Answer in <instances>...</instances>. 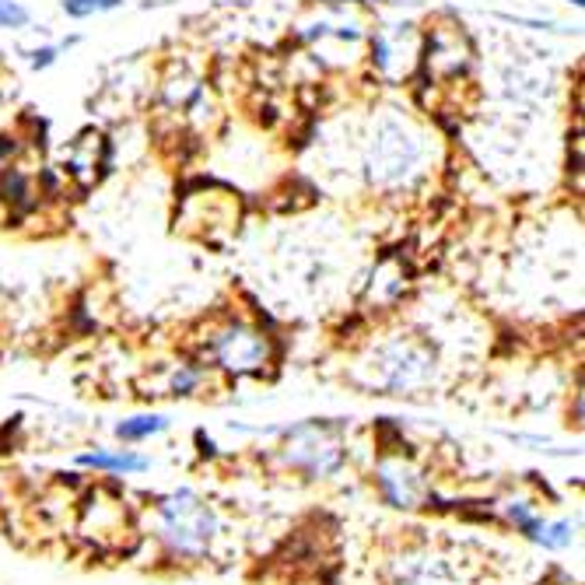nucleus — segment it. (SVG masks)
Masks as SVG:
<instances>
[{
  "label": "nucleus",
  "mask_w": 585,
  "mask_h": 585,
  "mask_svg": "<svg viewBox=\"0 0 585 585\" xmlns=\"http://www.w3.org/2000/svg\"><path fill=\"white\" fill-rule=\"evenodd\" d=\"M438 379V358L421 337H386L358 361L354 382L379 396H417L428 393Z\"/></svg>",
  "instance_id": "1"
},
{
  "label": "nucleus",
  "mask_w": 585,
  "mask_h": 585,
  "mask_svg": "<svg viewBox=\"0 0 585 585\" xmlns=\"http://www.w3.org/2000/svg\"><path fill=\"white\" fill-rule=\"evenodd\" d=\"M425 158H428L425 130L400 113H382L369 134L361 169H365L369 187L382 193H400L414 187V179H421Z\"/></svg>",
  "instance_id": "2"
},
{
  "label": "nucleus",
  "mask_w": 585,
  "mask_h": 585,
  "mask_svg": "<svg viewBox=\"0 0 585 585\" xmlns=\"http://www.w3.org/2000/svg\"><path fill=\"white\" fill-rule=\"evenodd\" d=\"M158 540L176 561H204L221 533V519L208 498L190 488L169 491L158 501Z\"/></svg>",
  "instance_id": "3"
},
{
  "label": "nucleus",
  "mask_w": 585,
  "mask_h": 585,
  "mask_svg": "<svg viewBox=\"0 0 585 585\" xmlns=\"http://www.w3.org/2000/svg\"><path fill=\"white\" fill-rule=\"evenodd\" d=\"M204 358L211 361V369L235 379L264 375L274 365V340L246 319H228L208 337Z\"/></svg>",
  "instance_id": "4"
},
{
  "label": "nucleus",
  "mask_w": 585,
  "mask_h": 585,
  "mask_svg": "<svg viewBox=\"0 0 585 585\" xmlns=\"http://www.w3.org/2000/svg\"><path fill=\"white\" fill-rule=\"evenodd\" d=\"M280 459H285L288 470L301 477L327 480L344 470L348 449H344V442L337 438V432H330L327 425H301L288 435L285 449H280Z\"/></svg>",
  "instance_id": "5"
},
{
  "label": "nucleus",
  "mask_w": 585,
  "mask_h": 585,
  "mask_svg": "<svg viewBox=\"0 0 585 585\" xmlns=\"http://www.w3.org/2000/svg\"><path fill=\"white\" fill-rule=\"evenodd\" d=\"M375 483H379V494L386 501L390 509H421L432 494V483L425 477V470L417 467L414 459L407 456H382L375 462Z\"/></svg>",
  "instance_id": "6"
},
{
  "label": "nucleus",
  "mask_w": 585,
  "mask_h": 585,
  "mask_svg": "<svg viewBox=\"0 0 585 585\" xmlns=\"http://www.w3.org/2000/svg\"><path fill=\"white\" fill-rule=\"evenodd\" d=\"M390 585H456V575L438 551L407 547L390 564Z\"/></svg>",
  "instance_id": "7"
},
{
  "label": "nucleus",
  "mask_w": 585,
  "mask_h": 585,
  "mask_svg": "<svg viewBox=\"0 0 585 585\" xmlns=\"http://www.w3.org/2000/svg\"><path fill=\"white\" fill-rule=\"evenodd\" d=\"M425 64H428V74H435L442 81H453L467 71L470 43H467V35L459 32V25H435L432 29L428 46H425Z\"/></svg>",
  "instance_id": "8"
},
{
  "label": "nucleus",
  "mask_w": 585,
  "mask_h": 585,
  "mask_svg": "<svg viewBox=\"0 0 585 585\" xmlns=\"http://www.w3.org/2000/svg\"><path fill=\"white\" fill-rule=\"evenodd\" d=\"M81 467L98 470V474H119V477H130V474H145L151 467L148 456H140L134 449H95V453H81L77 456Z\"/></svg>",
  "instance_id": "9"
},
{
  "label": "nucleus",
  "mask_w": 585,
  "mask_h": 585,
  "mask_svg": "<svg viewBox=\"0 0 585 585\" xmlns=\"http://www.w3.org/2000/svg\"><path fill=\"white\" fill-rule=\"evenodd\" d=\"M169 428V421L161 414H137V417H127L116 425V438L127 442V446H137V442H148L155 435H161Z\"/></svg>",
  "instance_id": "10"
},
{
  "label": "nucleus",
  "mask_w": 585,
  "mask_h": 585,
  "mask_svg": "<svg viewBox=\"0 0 585 585\" xmlns=\"http://www.w3.org/2000/svg\"><path fill=\"white\" fill-rule=\"evenodd\" d=\"M533 540L540 543V547H547V551H564V547H572L575 530H572V522H564V519H557V522L543 519L536 526V533H533Z\"/></svg>",
  "instance_id": "11"
},
{
  "label": "nucleus",
  "mask_w": 585,
  "mask_h": 585,
  "mask_svg": "<svg viewBox=\"0 0 585 585\" xmlns=\"http://www.w3.org/2000/svg\"><path fill=\"white\" fill-rule=\"evenodd\" d=\"M204 382V369L200 365H172L169 379H166V393L169 396H193Z\"/></svg>",
  "instance_id": "12"
},
{
  "label": "nucleus",
  "mask_w": 585,
  "mask_h": 585,
  "mask_svg": "<svg viewBox=\"0 0 585 585\" xmlns=\"http://www.w3.org/2000/svg\"><path fill=\"white\" fill-rule=\"evenodd\" d=\"M60 8H64V14L74 18V22H85V18L119 11L124 8V0H60Z\"/></svg>",
  "instance_id": "13"
},
{
  "label": "nucleus",
  "mask_w": 585,
  "mask_h": 585,
  "mask_svg": "<svg viewBox=\"0 0 585 585\" xmlns=\"http://www.w3.org/2000/svg\"><path fill=\"white\" fill-rule=\"evenodd\" d=\"M29 22H32V14L22 0H0V32H18Z\"/></svg>",
  "instance_id": "14"
},
{
  "label": "nucleus",
  "mask_w": 585,
  "mask_h": 585,
  "mask_svg": "<svg viewBox=\"0 0 585 585\" xmlns=\"http://www.w3.org/2000/svg\"><path fill=\"white\" fill-rule=\"evenodd\" d=\"M509 512V522H512V526L522 533V536H530L533 540V533H536V526H540V512L533 509V506H526V501H515V506H509L506 509Z\"/></svg>",
  "instance_id": "15"
},
{
  "label": "nucleus",
  "mask_w": 585,
  "mask_h": 585,
  "mask_svg": "<svg viewBox=\"0 0 585 585\" xmlns=\"http://www.w3.org/2000/svg\"><path fill=\"white\" fill-rule=\"evenodd\" d=\"M53 60H56V46H43V50H32V53H29V64H32L35 71L50 67Z\"/></svg>",
  "instance_id": "16"
},
{
  "label": "nucleus",
  "mask_w": 585,
  "mask_h": 585,
  "mask_svg": "<svg viewBox=\"0 0 585 585\" xmlns=\"http://www.w3.org/2000/svg\"><path fill=\"white\" fill-rule=\"evenodd\" d=\"M568 4H575V8H582V4H585V0H568Z\"/></svg>",
  "instance_id": "17"
}]
</instances>
